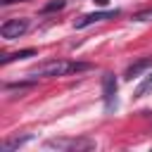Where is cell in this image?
<instances>
[{
  "mask_svg": "<svg viewBox=\"0 0 152 152\" xmlns=\"http://www.w3.org/2000/svg\"><path fill=\"white\" fill-rule=\"evenodd\" d=\"M26 31H28V19H7L0 26V36L5 40H14V38L24 36Z\"/></svg>",
  "mask_w": 152,
  "mask_h": 152,
  "instance_id": "4",
  "label": "cell"
},
{
  "mask_svg": "<svg viewBox=\"0 0 152 152\" xmlns=\"http://www.w3.org/2000/svg\"><path fill=\"white\" fill-rule=\"evenodd\" d=\"M152 66V57H145V59H138V62H133L128 69H126V74H124V78L126 81H133L135 76H140L145 69H150Z\"/></svg>",
  "mask_w": 152,
  "mask_h": 152,
  "instance_id": "6",
  "label": "cell"
},
{
  "mask_svg": "<svg viewBox=\"0 0 152 152\" xmlns=\"http://www.w3.org/2000/svg\"><path fill=\"white\" fill-rule=\"evenodd\" d=\"M10 2H17V0H2V5H10Z\"/></svg>",
  "mask_w": 152,
  "mask_h": 152,
  "instance_id": "13",
  "label": "cell"
},
{
  "mask_svg": "<svg viewBox=\"0 0 152 152\" xmlns=\"http://www.w3.org/2000/svg\"><path fill=\"white\" fill-rule=\"evenodd\" d=\"M95 2H97V5H102V7H104V5H107V2H109V0H95Z\"/></svg>",
  "mask_w": 152,
  "mask_h": 152,
  "instance_id": "12",
  "label": "cell"
},
{
  "mask_svg": "<svg viewBox=\"0 0 152 152\" xmlns=\"http://www.w3.org/2000/svg\"><path fill=\"white\" fill-rule=\"evenodd\" d=\"M116 14H119V10H107V12H93V14H83L81 19H76V21H74V26H76V28H86V26H90V24H95V21L112 19V17H116Z\"/></svg>",
  "mask_w": 152,
  "mask_h": 152,
  "instance_id": "5",
  "label": "cell"
},
{
  "mask_svg": "<svg viewBox=\"0 0 152 152\" xmlns=\"http://www.w3.org/2000/svg\"><path fill=\"white\" fill-rule=\"evenodd\" d=\"M66 2L64 0H52V2H48L45 7H43V14H48V12H55V10H62Z\"/></svg>",
  "mask_w": 152,
  "mask_h": 152,
  "instance_id": "10",
  "label": "cell"
},
{
  "mask_svg": "<svg viewBox=\"0 0 152 152\" xmlns=\"http://www.w3.org/2000/svg\"><path fill=\"white\" fill-rule=\"evenodd\" d=\"M90 69V64L86 62H66V59H50L43 62L38 66H33L28 71V78H55V76H69V74H78Z\"/></svg>",
  "mask_w": 152,
  "mask_h": 152,
  "instance_id": "1",
  "label": "cell"
},
{
  "mask_svg": "<svg viewBox=\"0 0 152 152\" xmlns=\"http://www.w3.org/2000/svg\"><path fill=\"white\" fill-rule=\"evenodd\" d=\"M33 135H14V138H7L5 142H2V152H12L14 147H21L24 142H28Z\"/></svg>",
  "mask_w": 152,
  "mask_h": 152,
  "instance_id": "7",
  "label": "cell"
},
{
  "mask_svg": "<svg viewBox=\"0 0 152 152\" xmlns=\"http://www.w3.org/2000/svg\"><path fill=\"white\" fill-rule=\"evenodd\" d=\"M102 100H104V109L107 112L116 109V76L109 74V71L102 76Z\"/></svg>",
  "mask_w": 152,
  "mask_h": 152,
  "instance_id": "3",
  "label": "cell"
},
{
  "mask_svg": "<svg viewBox=\"0 0 152 152\" xmlns=\"http://www.w3.org/2000/svg\"><path fill=\"white\" fill-rule=\"evenodd\" d=\"M150 93H152V74H150V76H145V81L135 88L133 97H135V100H140V97H145V95H150Z\"/></svg>",
  "mask_w": 152,
  "mask_h": 152,
  "instance_id": "9",
  "label": "cell"
},
{
  "mask_svg": "<svg viewBox=\"0 0 152 152\" xmlns=\"http://www.w3.org/2000/svg\"><path fill=\"white\" fill-rule=\"evenodd\" d=\"M48 150H64V152H78V150H93L95 140L88 138H50L45 142Z\"/></svg>",
  "mask_w": 152,
  "mask_h": 152,
  "instance_id": "2",
  "label": "cell"
},
{
  "mask_svg": "<svg viewBox=\"0 0 152 152\" xmlns=\"http://www.w3.org/2000/svg\"><path fill=\"white\" fill-rule=\"evenodd\" d=\"M150 17H152V10H147V12H140V14H135L133 19H135V21H145V19H150Z\"/></svg>",
  "mask_w": 152,
  "mask_h": 152,
  "instance_id": "11",
  "label": "cell"
},
{
  "mask_svg": "<svg viewBox=\"0 0 152 152\" xmlns=\"http://www.w3.org/2000/svg\"><path fill=\"white\" fill-rule=\"evenodd\" d=\"M33 55H36L33 48L19 50V52H12V55H2V57H0V64H10V62H14V59H26V57H33Z\"/></svg>",
  "mask_w": 152,
  "mask_h": 152,
  "instance_id": "8",
  "label": "cell"
}]
</instances>
